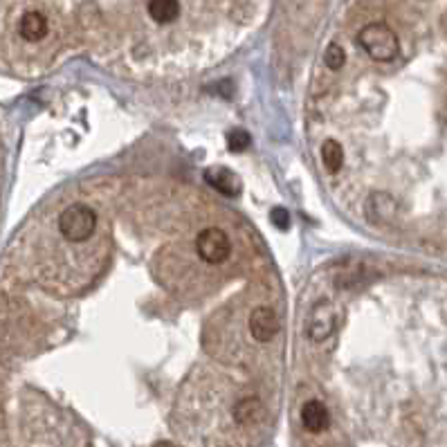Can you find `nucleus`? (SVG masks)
Instances as JSON below:
<instances>
[{"instance_id":"1","label":"nucleus","mask_w":447,"mask_h":447,"mask_svg":"<svg viewBox=\"0 0 447 447\" xmlns=\"http://www.w3.org/2000/svg\"><path fill=\"white\" fill-rule=\"evenodd\" d=\"M360 45L373 61H394L400 52L398 34L387 23H369L360 32Z\"/></svg>"},{"instance_id":"2","label":"nucleus","mask_w":447,"mask_h":447,"mask_svg":"<svg viewBox=\"0 0 447 447\" xmlns=\"http://www.w3.org/2000/svg\"><path fill=\"white\" fill-rule=\"evenodd\" d=\"M94 227H97V214L92 212V207L83 203L70 205L59 216V232L63 239H68L72 243L88 241L94 232Z\"/></svg>"},{"instance_id":"3","label":"nucleus","mask_w":447,"mask_h":447,"mask_svg":"<svg viewBox=\"0 0 447 447\" xmlns=\"http://www.w3.org/2000/svg\"><path fill=\"white\" fill-rule=\"evenodd\" d=\"M196 250H198V256H201L205 263L218 265V263H225L227 259H230L232 241L223 230H218V227H209V230L198 234Z\"/></svg>"},{"instance_id":"4","label":"nucleus","mask_w":447,"mask_h":447,"mask_svg":"<svg viewBox=\"0 0 447 447\" xmlns=\"http://www.w3.org/2000/svg\"><path fill=\"white\" fill-rule=\"evenodd\" d=\"M250 332L256 341H270L279 332V317L268 306L254 308L250 317Z\"/></svg>"},{"instance_id":"5","label":"nucleus","mask_w":447,"mask_h":447,"mask_svg":"<svg viewBox=\"0 0 447 447\" xmlns=\"http://www.w3.org/2000/svg\"><path fill=\"white\" fill-rule=\"evenodd\" d=\"M301 425L310 434H324L330 425V414L321 400H308L301 407Z\"/></svg>"},{"instance_id":"6","label":"nucleus","mask_w":447,"mask_h":447,"mask_svg":"<svg viewBox=\"0 0 447 447\" xmlns=\"http://www.w3.org/2000/svg\"><path fill=\"white\" fill-rule=\"evenodd\" d=\"M205 180H207V185L214 187L218 194L230 196V198L239 196L241 189H243L239 176L232 174V171L225 169V167H212V169H207Z\"/></svg>"},{"instance_id":"7","label":"nucleus","mask_w":447,"mask_h":447,"mask_svg":"<svg viewBox=\"0 0 447 447\" xmlns=\"http://www.w3.org/2000/svg\"><path fill=\"white\" fill-rule=\"evenodd\" d=\"M47 30H50V25H47V18L41 12L23 14L21 25H18V32L27 43H39L41 39H45Z\"/></svg>"},{"instance_id":"8","label":"nucleus","mask_w":447,"mask_h":447,"mask_svg":"<svg viewBox=\"0 0 447 447\" xmlns=\"http://www.w3.org/2000/svg\"><path fill=\"white\" fill-rule=\"evenodd\" d=\"M332 326H335V317H332V310L328 303H319V306L312 310V317H310V337L312 339H326L330 332H332Z\"/></svg>"},{"instance_id":"9","label":"nucleus","mask_w":447,"mask_h":447,"mask_svg":"<svg viewBox=\"0 0 447 447\" xmlns=\"http://www.w3.org/2000/svg\"><path fill=\"white\" fill-rule=\"evenodd\" d=\"M146 12H149L151 21H153V23L169 25L180 16V12H183V5L176 3V0H153V3H146Z\"/></svg>"},{"instance_id":"10","label":"nucleus","mask_w":447,"mask_h":447,"mask_svg":"<svg viewBox=\"0 0 447 447\" xmlns=\"http://www.w3.org/2000/svg\"><path fill=\"white\" fill-rule=\"evenodd\" d=\"M321 160H324V167L328 174H339L341 165H344V149H341L339 142H326L324 146H321Z\"/></svg>"},{"instance_id":"11","label":"nucleus","mask_w":447,"mask_h":447,"mask_svg":"<svg viewBox=\"0 0 447 447\" xmlns=\"http://www.w3.org/2000/svg\"><path fill=\"white\" fill-rule=\"evenodd\" d=\"M263 412V407L261 403L256 400V398H245V400H241L239 405H236V423H241V425H252L256 418L261 416Z\"/></svg>"},{"instance_id":"12","label":"nucleus","mask_w":447,"mask_h":447,"mask_svg":"<svg viewBox=\"0 0 447 447\" xmlns=\"http://www.w3.org/2000/svg\"><path fill=\"white\" fill-rule=\"evenodd\" d=\"M250 142H252L250 133L243 128H232L227 133V149H230L232 153H241V151L250 146Z\"/></svg>"},{"instance_id":"13","label":"nucleus","mask_w":447,"mask_h":447,"mask_svg":"<svg viewBox=\"0 0 447 447\" xmlns=\"http://www.w3.org/2000/svg\"><path fill=\"white\" fill-rule=\"evenodd\" d=\"M324 61H326V68L328 70H341L344 68V61H346V56H344V47L337 45V43H332L326 47V56H324Z\"/></svg>"},{"instance_id":"14","label":"nucleus","mask_w":447,"mask_h":447,"mask_svg":"<svg viewBox=\"0 0 447 447\" xmlns=\"http://www.w3.org/2000/svg\"><path fill=\"white\" fill-rule=\"evenodd\" d=\"M272 225L277 227L279 232H285L290 227V214L285 212L283 207H277V209H272Z\"/></svg>"}]
</instances>
